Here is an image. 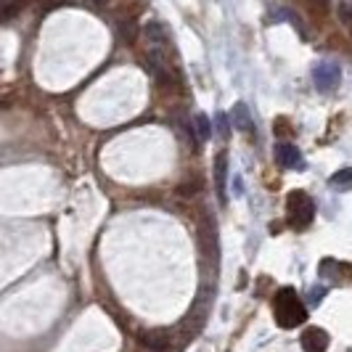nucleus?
<instances>
[{
    "label": "nucleus",
    "mask_w": 352,
    "mask_h": 352,
    "mask_svg": "<svg viewBox=\"0 0 352 352\" xmlns=\"http://www.w3.org/2000/svg\"><path fill=\"white\" fill-rule=\"evenodd\" d=\"M286 212H289V223L297 230H305L313 217H316V204L305 191H289L286 196Z\"/></svg>",
    "instance_id": "nucleus-2"
},
{
    "label": "nucleus",
    "mask_w": 352,
    "mask_h": 352,
    "mask_svg": "<svg viewBox=\"0 0 352 352\" xmlns=\"http://www.w3.org/2000/svg\"><path fill=\"white\" fill-rule=\"evenodd\" d=\"M228 117H230V122L236 124L241 133H249V135L254 133V122H252V114H249L247 104H236Z\"/></svg>",
    "instance_id": "nucleus-7"
},
{
    "label": "nucleus",
    "mask_w": 352,
    "mask_h": 352,
    "mask_svg": "<svg viewBox=\"0 0 352 352\" xmlns=\"http://www.w3.org/2000/svg\"><path fill=\"white\" fill-rule=\"evenodd\" d=\"M226 177H228V154L220 151L214 157V188H217L220 199L226 196Z\"/></svg>",
    "instance_id": "nucleus-8"
},
{
    "label": "nucleus",
    "mask_w": 352,
    "mask_h": 352,
    "mask_svg": "<svg viewBox=\"0 0 352 352\" xmlns=\"http://www.w3.org/2000/svg\"><path fill=\"white\" fill-rule=\"evenodd\" d=\"M339 19L344 27H352V3H339Z\"/></svg>",
    "instance_id": "nucleus-14"
},
{
    "label": "nucleus",
    "mask_w": 352,
    "mask_h": 352,
    "mask_svg": "<svg viewBox=\"0 0 352 352\" xmlns=\"http://www.w3.org/2000/svg\"><path fill=\"white\" fill-rule=\"evenodd\" d=\"M117 30H120V35H122L124 43H133L135 35H138V27H135V21H130V19H124L117 24Z\"/></svg>",
    "instance_id": "nucleus-12"
},
{
    "label": "nucleus",
    "mask_w": 352,
    "mask_h": 352,
    "mask_svg": "<svg viewBox=\"0 0 352 352\" xmlns=\"http://www.w3.org/2000/svg\"><path fill=\"white\" fill-rule=\"evenodd\" d=\"M273 316H276V323L281 329H294V326L305 323L307 307L302 305L300 294L292 286H283V289L276 292V297H273Z\"/></svg>",
    "instance_id": "nucleus-1"
},
{
    "label": "nucleus",
    "mask_w": 352,
    "mask_h": 352,
    "mask_svg": "<svg viewBox=\"0 0 352 352\" xmlns=\"http://www.w3.org/2000/svg\"><path fill=\"white\" fill-rule=\"evenodd\" d=\"M228 133H230V117L228 114H217V135L223 141H228Z\"/></svg>",
    "instance_id": "nucleus-13"
},
{
    "label": "nucleus",
    "mask_w": 352,
    "mask_h": 352,
    "mask_svg": "<svg viewBox=\"0 0 352 352\" xmlns=\"http://www.w3.org/2000/svg\"><path fill=\"white\" fill-rule=\"evenodd\" d=\"M199 188H201V186H199V183H196V180H186V183H180V186H177V194H183V196H191V194H196V191H199Z\"/></svg>",
    "instance_id": "nucleus-15"
},
{
    "label": "nucleus",
    "mask_w": 352,
    "mask_h": 352,
    "mask_svg": "<svg viewBox=\"0 0 352 352\" xmlns=\"http://www.w3.org/2000/svg\"><path fill=\"white\" fill-rule=\"evenodd\" d=\"M276 162H278L281 167H289V170H302V167H305V164H302L300 148L292 141H281L276 146Z\"/></svg>",
    "instance_id": "nucleus-4"
},
{
    "label": "nucleus",
    "mask_w": 352,
    "mask_h": 352,
    "mask_svg": "<svg viewBox=\"0 0 352 352\" xmlns=\"http://www.w3.org/2000/svg\"><path fill=\"white\" fill-rule=\"evenodd\" d=\"M273 133H276V138L289 141V138L294 135V127H292V122H289L286 117H276V122H273Z\"/></svg>",
    "instance_id": "nucleus-11"
},
{
    "label": "nucleus",
    "mask_w": 352,
    "mask_h": 352,
    "mask_svg": "<svg viewBox=\"0 0 352 352\" xmlns=\"http://www.w3.org/2000/svg\"><path fill=\"white\" fill-rule=\"evenodd\" d=\"M313 82H316V88L320 90V93H334V90L339 88V82H342V69H339V64L331 61V58L316 64V69H313Z\"/></svg>",
    "instance_id": "nucleus-3"
},
{
    "label": "nucleus",
    "mask_w": 352,
    "mask_h": 352,
    "mask_svg": "<svg viewBox=\"0 0 352 352\" xmlns=\"http://www.w3.org/2000/svg\"><path fill=\"white\" fill-rule=\"evenodd\" d=\"M329 186L334 191H352V167H344V170L334 173V175L329 177Z\"/></svg>",
    "instance_id": "nucleus-9"
},
{
    "label": "nucleus",
    "mask_w": 352,
    "mask_h": 352,
    "mask_svg": "<svg viewBox=\"0 0 352 352\" xmlns=\"http://www.w3.org/2000/svg\"><path fill=\"white\" fill-rule=\"evenodd\" d=\"M90 3H93V6H106L109 0H90Z\"/></svg>",
    "instance_id": "nucleus-16"
},
{
    "label": "nucleus",
    "mask_w": 352,
    "mask_h": 352,
    "mask_svg": "<svg viewBox=\"0 0 352 352\" xmlns=\"http://www.w3.org/2000/svg\"><path fill=\"white\" fill-rule=\"evenodd\" d=\"M326 347H329V334L320 326H310L302 334V350L305 352H326Z\"/></svg>",
    "instance_id": "nucleus-5"
},
{
    "label": "nucleus",
    "mask_w": 352,
    "mask_h": 352,
    "mask_svg": "<svg viewBox=\"0 0 352 352\" xmlns=\"http://www.w3.org/2000/svg\"><path fill=\"white\" fill-rule=\"evenodd\" d=\"M138 342H141L146 350L164 352L167 347H170V334H167L164 329H148V331L138 334Z\"/></svg>",
    "instance_id": "nucleus-6"
},
{
    "label": "nucleus",
    "mask_w": 352,
    "mask_h": 352,
    "mask_svg": "<svg viewBox=\"0 0 352 352\" xmlns=\"http://www.w3.org/2000/svg\"><path fill=\"white\" fill-rule=\"evenodd\" d=\"M194 135H196V141H210V135H212V120H207L204 114H196L194 117Z\"/></svg>",
    "instance_id": "nucleus-10"
}]
</instances>
